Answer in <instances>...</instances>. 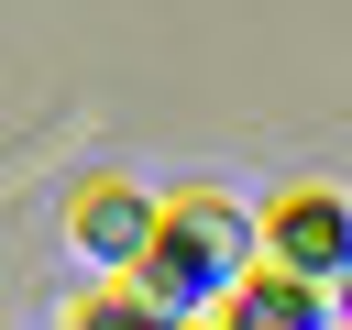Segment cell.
Segmentation results:
<instances>
[{
  "instance_id": "obj_4",
  "label": "cell",
  "mask_w": 352,
  "mask_h": 330,
  "mask_svg": "<svg viewBox=\"0 0 352 330\" xmlns=\"http://www.w3.org/2000/svg\"><path fill=\"white\" fill-rule=\"evenodd\" d=\"M209 330H319V286L275 275V264H242L209 308Z\"/></svg>"
},
{
  "instance_id": "obj_5",
  "label": "cell",
  "mask_w": 352,
  "mask_h": 330,
  "mask_svg": "<svg viewBox=\"0 0 352 330\" xmlns=\"http://www.w3.org/2000/svg\"><path fill=\"white\" fill-rule=\"evenodd\" d=\"M66 330H165V319H154V308H143L121 275H99V286L77 297V319H66Z\"/></svg>"
},
{
  "instance_id": "obj_1",
  "label": "cell",
  "mask_w": 352,
  "mask_h": 330,
  "mask_svg": "<svg viewBox=\"0 0 352 330\" xmlns=\"http://www.w3.org/2000/svg\"><path fill=\"white\" fill-rule=\"evenodd\" d=\"M242 264H253V209H231L209 187H176V198H154V242H143V264L121 286L176 330V319H209Z\"/></svg>"
},
{
  "instance_id": "obj_7",
  "label": "cell",
  "mask_w": 352,
  "mask_h": 330,
  "mask_svg": "<svg viewBox=\"0 0 352 330\" xmlns=\"http://www.w3.org/2000/svg\"><path fill=\"white\" fill-rule=\"evenodd\" d=\"M176 330H209V319H176Z\"/></svg>"
},
{
  "instance_id": "obj_3",
  "label": "cell",
  "mask_w": 352,
  "mask_h": 330,
  "mask_svg": "<svg viewBox=\"0 0 352 330\" xmlns=\"http://www.w3.org/2000/svg\"><path fill=\"white\" fill-rule=\"evenodd\" d=\"M66 242H77L99 275H132V264H143V242H154V198H143V187H121V176H88V187H77V209H66Z\"/></svg>"
},
{
  "instance_id": "obj_2",
  "label": "cell",
  "mask_w": 352,
  "mask_h": 330,
  "mask_svg": "<svg viewBox=\"0 0 352 330\" xmlns=\"http://www.w3.org/2000/svg\"><path fill=\"white\" fill-rule=\"evenodd\" d=\"M253 264H275V275H297V286H330L341 264H352V198L341 187H275L264 198V220H253Z\"/></svg>"
},
{
  "instance_id": "obj_6",
  "label": "cell",
  "mask_w": 352,
  "mask_h": 330,
  "mask_svg": "<svg viewBox=\"0 0 352 330\" xmlns=\"http://www.w3.org/2000/svg\"><path fill=\"white\" fill-rule=\"evenodd\" d=\"M330 297H341V319H352V264H341V275H330Z\"/></svg>"
}]
</instances>
